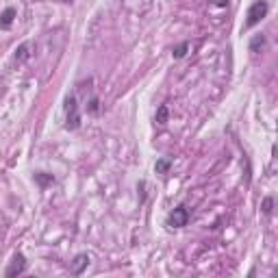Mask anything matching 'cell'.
Listing matches in <instances>:
<instances>
[{"instance_id":"obj_1","label":"cell","mask_w":278,"mask_h":278,"mask_svg":"<svg viewBox=\"0 0 278 278\" xmlns=\"http://www.w3.org/2000/svg\"><path fill=\"white\" fill-rule=\"evenodd\" d=\"M63 111H65V128L68 130L80 128V111H79V102H76L74 94H70L68 98H65Z\"/></svg>"},{"instance_id":"obj_2","label":"cell","mask_w":278,"mask_h":278,"mask_svg":"<svg viewBox=\"0 0 278 278\" xmlns=\"http://www.w3.org/2000/svg\"><path fill=\"white\" fill-rule=\"evenodd\" d=\"M268 11H270L268 0H254V2L248 7V13H246V29L257 26L259 22L268 15Z\"/></svg>"},{"instance_id":"obj_3","label":"cell","mask_w":278,"mask_h":278,"mask_svg":"<svg viewBox=\"0 0 278 278\" xmlns=\"http://www.w3.org/2000/svg\"><path fill=\"white\" fill-rule=\"evenodd\" d=\"M189 220H192V213H189L187 206L178 204L176 209H172V213L167 215V226L170 228H183L189 224Z\"/></svg>"},{"instance_id":"obj_4","label":"cell","mask_w":278,"mask_h":278,"mask_svg":"<svg viewBox=\"0 0 278 278\" xmlns=\"http://www.w3.org/2000/svg\"><path fill=\"white\" fill-rule=\"evenodd\" d=\"M24 272H26V257L22 252H15L13 259H11V263H9V268H7V272H4V276L15 278V276L24 274Z\"/></svg>"},{"instance_id":"obj_5","label":"cell","mask_w":278,"mask_h":278,"mask_svg":"<svg viewBox=\"0 0 278 278\" xmlns=\"http://www.w3.org/2000/svg\"><path fill=\"white\" fill-rule=\"evenodd\" d=\"M87 265H89V254H85V252L76 254L74 261H70V274L80 276L87 270Z\"/></svg>"},{"instance_id":"obj_6","label":"cell","mask_w":278,"mask_h":278,"mask_svg":"<svg viewBox=\"0 0 278 278\" xmlns=\"http://www.w3.org/2000/svg\"><path fill=\"white\" fill-rule=\"evenodd\" d=\"M15 15H18V11H15L13 7H7V9H4L2 15H0V29H2V31L11 29V24H13Z\"/></svg>"},{"instance_id":"obj_7","label":"cell","mask_w":278,"mask_h":278,"mask_svg":"<svg viewBox=\"0 0 278 278\" xmlns=\"http://www.w3.org/2000/svg\"><path fill=\"white\" fill-rule=\"evenodd\" d=\"M265 46H268V40H265L263 33H261V35H254L252 40H250V52H261V50H265Z\"/></svg>"},{"instance_id":"obj_8","label":"cell","mask_w":278,"mask_h":278,"mask_svg":"<svg viewBox=\"0 0 278 278\" xmlns=\"http://www.w3.org/2000/svg\"><path fill=\"white\" fill-rule=\"evenodd\" d=\"M35 183L40 185L41 189H46V187H50V185H54V176L48 172H35Z\"/></svg>"},{"instance_id":"obj_9","label":"cell","mask_w":278,"mask_h":278,"mask_svg":"<svg viewBox=\"0 0 278 278\" xmlns=\"http://www.w3.org/2000/svg\"><path fill=\"white\" fill-rule=\"evenodd\" d=\"M31 59V43H20L18 50H15V61L18 63H24Z\"/></svg>"},{"instance_id":"obj_10","label":"cell","mask_w":278,"mask_h":278,"mask_svg":"<svg viewBox=\"0 0 278 278\" xmlns=\"http://www.w3.org/2000/svg\"><path fill=\"white\" fill-rule=\"evenodd\" d=\"M189 48H192V43H189V41H183V43H178V46H176V48H174V50H172L174 59H183L185 54H187V50H189Z\"/></svg>"},{"instance_id":"obj_11","label":"cell","mask_w":278,"mask_h":278,"mask_svg":"<svg viewBox=\"0 0 278 278\" xmlns=\"http://www.w3.org/2000/svg\"><path fill=\"white\" fill-rule=\"evenodd\" d=\"M167 113H170V109H167V105H161L159 109H157V124H161V126H163V124H165L167 122Z\"/></svg>"},{"instance_id":"obj_12","label":"cell","mask_w":278,"mask_h":278,"mask_svg":"<svg viewBox=\"0 0 278 278\" xmlns=\"http://www.w3.org/2000/svg\"><path fill=\"white\" fill-rule=\"evenodd\" d=\"M172 167V161L170 159H159L155 163V170H157V174H165L167 170Z\"/></svg>"},{"instance_id":"obj_13","label":"cell","mask_w":278,"mask_h":278,"mask_svg":"<svg viewBox=\"0 0 278 278\" xmlns=\"http://www.w3.org/2000/svg\"><path fill=\"white\" fill-rule=\"evenodd\" d=\"M87 111H89L91 116H98V113H100V107H98V98H96V96H91V98H89V105H87Z\"/></svg>"},{"instance_id":"obj_14","label":"cell","mask_w":278,"mask_h":278,"mask_svg":"<svg viewBox=\"0 0 278 278\" xmlns=\"http://www.w3.org/2000/svg\"><path fill=\"white\" fill-rule=\"evenodd\" d=\"M272 206H274V200H272L270 196H268V198L263 200V213H265V215H272Z\"/></svg>"},{"instance_id":"obj_15","label":"cell","mask_w":278,"mask_h":278,"mask_svg":"<svg viewBox=\"0 0 278 278\" xmlns=\"http://www.w3.org/2000/svg\"><path fill=\"white\" fill-rule=\"evenodd\" d=\"M211 4H215V7L226 9V7H228V0H211Z\"/></svg>"},{"instance_id":"obj_16","label":"cell","mask_w":278,"mask_h":278,"mask_svg":"<svg viewBox=\"0 0 278 278\" xmlns=\"http://www.w3.org/2000/svg\"><path fill=\"white\" fill-rule=\"evenodd\" d=\"M63 2H68V4H72V0H63Z\"/></svg>"}]
</instances>
